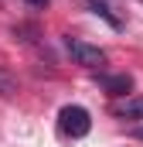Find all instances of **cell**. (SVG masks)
Listing matches in <instances>:
<instances>
[{
  "label": "cell",
  "mask_w": 143,
  "mask_h": 147,
  "mask_svg": "<svg viewBox=\"0 0 143 147\" xmlns=\"http://www.w3.org/2000/svg\"><path fill=\"white\" fill-rule=\"evenodd\" d=\"M58 127H61V134L65 137H85L89 130H92V116L89 110H82V106H65V110L58 113Z\"/></svg>",
  "instance_id": "1"
},
{
  "label": "cell",
  "mask_w": 143,
  "mask_h": 147,
  "mask_svg": "<svg viewBox=\"0 0 143 147\" xmlns=\"http://www.w3.org/2000/svg\"><path fill=\"white\" fill-rule=\"evenodd\" d=\"M65 48H68L72 58H75L78 65H85V69H99V65H106V51H102V48H96V45H89V41L68 38V41H65Z\"/></svg>",
  "instance_id": "2"
},
{
  "label": "cell",
  "mask_w": 143,
  "mask_h": 147,
  "mask_svg": "<svg viewBox=\"0 0 143 147\" xmlns=\"http://www.w3.org/2000/svg\"><path fill=\"white\" fill-rule=\"evenodd\" d=\"M99 86L109 89V92H116V96H123V92L133 89V79L130 75H99Z\"/></svg>",
  "instance_id": "3"
},
{
  "label": "cell",
  "mask_w": 143,
  "mask_h": 147,
  "mask_svg": "<svg viewBox=\"0 0 143 147\" xmlns=\"http://www.w3.org/2000/svg\"><path fill=\"white\" fill-rule=\"evenodd\" d=\"M119 116H133V120H140L143 116V96H133V99H123L119 106H116Z\"/></svg>",
  "instance_id": "4"
},
{
  "label": "cell",
  "mask_w": 143,
  "mask_h": 147,
  "mask_svg": "<svg viewBox=\"0 0 143 147\" xmlns=\"http://www.w3.org/2000/svg\"><path fill=\"white\" fill-rule=\"evenodd\" d=\"M89 7H92V14H99V17H106V21L112 24V28H119V17H116V14H112V10L106 7V0H89Z\"/></svg>",
  "instance_id": "5"
},
{
  "label": "cell",
  "mask_w": 143,
  "mask_h": 147,
  "mask_svg": "<svg viewBox=\"0 0 143 147\" xmlns=\"http://www.w3.org/2000/svg\"><path fill=\"white\" fill-rule=\"evenodd\" d=\"M0 96H14V79L7 72H0Z\"/></svg>",
  "instance_id": "6"
},
{
  "label": "cell",
  "mask_w": 143,
  "mask_h": 147,
  "mask_svg": "<svg viewBox=\"0 0 143 147\" xmlns=\"http://www.w3.org/2000/svg\"><path fill=\"white\" fill-rule=\"evenodd\" d=\"M31 7H48V0H27Z\"/></svg>",
  "instance_id": "7"
},
{
  "label": "cell",
  "mask_w": 143,
  "mask_h": 147,
  "mask_svg": "<svg viewBox=\"0 0 143 147\" xmlns=\"http://www.w3.org/2000/svg\"><path fill=\"white\" fill-rule=\"evenodd\" d=\"M136 137H140V140H143V127H140V130H136Z\"/></svg>",
  "instance_id": "8"
}]
</instances>
